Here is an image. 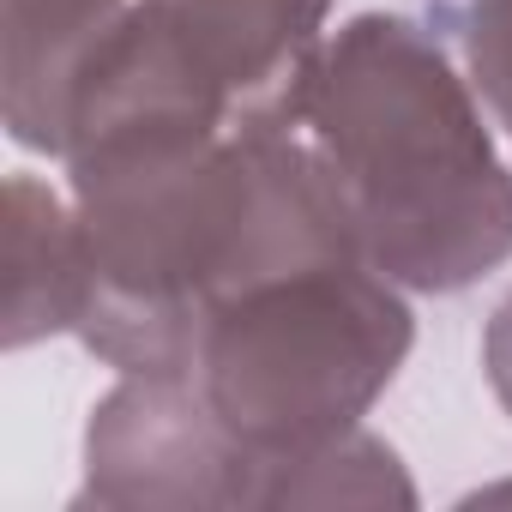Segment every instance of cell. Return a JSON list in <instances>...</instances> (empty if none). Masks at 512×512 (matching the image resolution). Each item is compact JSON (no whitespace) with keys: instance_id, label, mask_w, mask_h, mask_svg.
I'll use <instances>...</instances> for the list:
<instances>
[{"instance_id":"6da1fadb","label":"cell","mask_w":512,"mask_h":512,"mask_svg":"<svg viewBox=\"0 0 512 512\" xmlns=\"http://www.w3.org/2000/svg\"><path fill=\"white\" fill-rule=\"evenodd\" d=\"M85 260L79 338L121 374H187L211 314L290 266L362 260L296 127L109 121L67 139Z\"/></svg>"},{"instance_id":"7a4b0ae2","label":"cell","mask_w":512,"mask_h":512,"mask_svg":"<svg viewBox=\"0 0 512 512\" xmlns=\"http://www.w3.org/2000/svg\"><path fill=\"white\" fill-rule=\"evenodd\" d=\"M302 127L380 278L452 296L512 253V175L422 25L350 19L314 61Z\"/></svg>"},{"instance_id":"3957f363","label":"cell","mask_w":512,"mask_h":512,"mask_svg":"<svg viewBox=\"0 0 512 512\" xmlns=\"http://www.w3.org/2000/svg\"><path fill=\"white\" fill-rule=\"evenodd\" d=\"M410 338L392 278L368 260H320L229 296L187 374L217 422L266 458L272 506H350L362 464L344 434L392 386Z\"/></svg>"},{"instance_id":"277c9868","label":"cell","mask_w":512,"mask_h":512,"mask_svg":"<svg viewBox=\"0 0 512 512\" xmlns=\"http://www.w3.org/2000/svg\"><path fill=\"white\" fill-rule=\"evenodd\" d=\"M79 500L121 512L272 506V470L217 422L193 374H121L91 410Z\"/></svg>"},{"instance_id":"5b68a950","label":"cell","mask_w":512,"mask_h":512,"mask_svg":"<svg viewBox=\"0 0 512 512\" xmlns=\"http://www.w3.org/2000/svg\"><path fill=\"white\" fill-rule=\"evenodd\" d=\"M235 127H302L332 0H145Z\"/></svg>"},{"instance_id":"8992f818","label":"cell","mask_w":512,"mask_h":512,"mask_svg":"<svg viewBox=\"0 0 512 512\" xmlns=\"http://www.w3.org/2000/svg\"><path fill=\"white\" fill-rule=\"evenodd\" d=\"M127 0H0V79L7 133L25 151L61 157L67 91L91 43L121 19Z\"/></svg>"},{"instance_id":"52a82bcc","label":"cell","mask_w":512,"mask_h":512,"mask_svg":"<svg viewBox=\"0 0 512 512\" xmlns=\"http://www.w3.org/2000/svg\"><path fill=\"white\" fill-rule=\"evenodd\" d=\"M85 308V260L73 211L31 175L7 181V350L73 332Z\"/></svg>"},{"instance_id":"ba28073f","label":"cell","mask_w":512,"mask_h":512,"mask_svg":"<svg viewBox=\"0 0 512 512\" xmlns=\"http://www.w3.org/2000/svg\"><path fill=\"white\" fill-rule=\"evenodd\" d=\"M464 55L482 103L500 115V127H512V0H470Z\"/></svg>"},{"instance_id":"9c48e42d","label":"cell","mask_w":512,"mask_h":512,"mask_svg":"<svg viewBox=\"0 0 512 512\" xmlns=\"http://www.w3.org/2000/svg\"><path fill=\"white\" fill-rule=\"evenodd\" d=\"M482 368H488V386L500 398V410L512 416V296L494 308L488 320V338H482Z\"/></svg>"}]
</instances>
